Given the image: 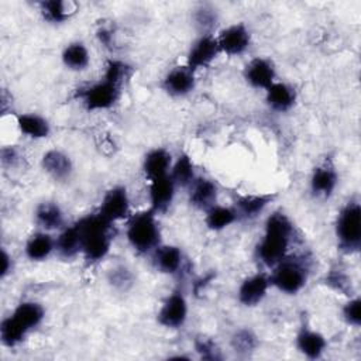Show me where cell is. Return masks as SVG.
<instances>
[{
	"label": "cell",
	"mask_w": 361,
	"mask_h": 361,
	"mask_svg": "<svg viewBox=\"0 0 361 361\" xmlns=\"http://www.w3.org/2000/svg\"><path fill=\"white\" fill-rule=\"evenodd\" d=\"M189 305L182 290H173L162 302L157 320L165 329H179L186 323Z\"/></svg>",
	"instance_id": "9c48e42d"
},
{
	"label": "cell",
	"mask_w": 361,
	"mask_h": 361,
	"mask_svg": "<svg viewBox=\"0 0 361 361\" xmlns=\"http://www.w3.org/2000/svg\"><path fill=\"white\" fill-rule=\"evenodd\" d=\"M220 48L214 34L199 35L189 47L186 54V65L193 71L207 68L219 55Z\"/></svg>",
	"instance_id": "8fae6325"
},
{
	"label": "cell",
	"mask_w": 361,
	"mask_h": 361,
	"mask_svg": "<svg viewBox=\"0 0 361 361\" xmlns=\"http://www.w3.org/2000/svg\"><path fill=\"white\" fill-rule=\"evenodd\" d=\"M82 240V255L90 264L107 257L113 244L114 223L106 220L100 213H92L75 221Z\"/></svg>",
	"instance_id": "7a4b0ae2"
},
{
	"label": "cell",
	"mask_w": 361,
	"mask_h": 361,
	"mask_svg": "<svg viewBox=\"0 0 361 361\" xmlns=\"http://www.w3.org/2000/svg\"><path fill=\"white\" fill-rule=\"evenodd\" d=\"M243 76L251 87L265 90L276 80V69L271 59L255 56L244 66Z\"/></svg>",
	"instance_id": "5bb4252c"
},
{
	"label": "cell",
	"mask_w": 361,
	"mask_h": 361,
	"mask_svg": "<svg viewBox=\"0 0 361 361\" xmlns=\"http://www.w3.org/2000/svg\"><path fill=\"white\" fill-rule=\"evenodd\" d=\"M258 344H259V341H258L257 334L248 327L237 329L231 334V338H230V345H231L233 351L241 357H247V355L252 354L257 350Z\"/></svg>",
	"instance_id": "d6a6232c"
},
{
	"label": "cell",
	"mask_w": 361,
	"mask_h": 361,
	"mask_svg": "<svg viewBox=\"0 0 361 361\" xmlns=\"http://www.w3.org/2000/svg\"><path fill=\"white\" fill-rule=\"evenodd\" d=\"M61 61L66 69L73 72H82L87 69L90 63V52L85 42L72 41L66 44L62 49Z\"/></svg>",
	"instance_id": "f1b7e54d"
},
{
	"label": "cell",
	"mask_w": 361,
	"mask_h": 361,
	"mask_svg": "<svg viewBox=\"0 0 361 361\" xmlns=\"http://www.w3.org/2000/svg\"><path fill=\"white\" fill-rule=\"evenodd\" d=\"M107 282L114 289L126 292L134 285V275L126 265H117L107 272Z\"/></svg>",
	"instance_id": "d590c367"
},
{
	"label": "cell",
	"mask_w": 361,
	"mask_h": 361,
	"mask_svg": "<svg viewBox=\"0 0 361 361\" xmlns=\"http://www.w3.org/2000/svg\"><path fill=\"white\" fill-rule=\"evenodd\" d=\"M173 158L172 154L162 147L149 149L142 159V172L148 180L169 175Z\"/></svg>",
	"instance_id": "603a6c76"
},
{
	"label": "cell",
	"mask_w": 361,
	"mask_h": 361,
	"mask_svg": "<svg viewBox=\"0 0 361 361\" xmlns=\"http://www.w3.org/2000/svg\"><path fill=\"white\" fill-rule=\"evenodd\" d=\"M343 320L353 327L361 324V299L358 296H350V299L341 307Z\"/></svg>",
	"instance_id": "74e56055"
},
{
	"label": "cell",
	"mask_w": 361,
	"mask_h": 361,
	"mask_svg": "<svg viewBox=\"0 0 361 361\" xmlns=\"http://www.w3.org/2000/svg\"><path fill=\"white\" fill-rule=\"evenodd\" d=\"M120 96H121V86L106 78H102L100 80L78 92V97L80 99L83 107L87 111L107 110L118 102Z\"/></svg>",
	"instance_id": "8992f818"
},
{
	"label": "cell",
	"mask_w": 361,
	"mask_h": 361,
	"mask_svg": "<svg viewBox=\"0 0 361 361\" xmlns=\"http://www.w3.org/2000/svg\"><path fill=\"white\" fill-rule=\"evenodd\" d=\"M238 220V214L233 206L213 204L204 212V224L210 231H223Z\"/></svg>",
	"instance_id": "f546056e"
},
{
	"label": "cell",
	"mask_w": 361,
	"mask_h": 361,
	"mask_svg": "<svg viewBox=\"0 0 361 361\" xmlns=\"http://www.w3.org/2000/svg\"><path fill=\"white\" fill-rule=\"evenodd\" d=\"M28 331L11 316H6L0 323V340L4 347L14 348L24 341Z\"/></svg>",
	"instance_id": "1f68e13d"
},
{
	"label": "cell",
	"mask_w": 361,
	"mask_h": 361,
	"mask_svg": "<svg viewBox=\"0 0 361 361\" xmlns=\"http://www.w3.org/2000/svg\"><path fill=\"white\" fill-rule=\"evenodd\" d=\"M217 21H219L217 11L212 6L203 4L199 8H196L193 13V23L199 31V35L213 34V28L216 27Z\"/></svg>",
	"instance_id": "836d02e7"
},
{
	"label": "cell",
	"mask_w": 361,
	"mask_h": 361,
	"mask_svg": "<svg viewBox=\"0 0 361 361\" xmlns=\"http://www.w3.org/2000/svg\"><path fill=\"white\" fill-rule=\"evenodd\" d=\"M0 159H1L3 166L11 168L18 161V151L13 145H6L0 151Z\"/></svg>",
	"instance_id": "ab89813d"
},
{
	"label": "cell",
	"mask_w": 361,
	"mask_h": 361,
	"mask_svg": "<svg viewBox=\"0 0 361 361\" xmlns=\"http://www.w3.org/2000/svg\"><path fill=\"white\" fill-rule=\"evenodd\" d=\"M14 269V262L11 254L6 248L1 250V268H0V279H6Z\"/></svg>",
	"instance_id": "60d3db41"
},
{
	"label": "cell",
	"mask_w": 361,
	"mask_h": 361,
	"mask_svg": "<svg viewBox=\"0 0 361 361\" xmlns=\"http://www.w3.org/2000/svg\"><path fill=\"white\" fill-rule=\"evenodd\" d=\"M130 196L127 188L123 185H116L106 190L102 197L97 213H100L106 220L116 223L130 217Z\"/></svg>",
	"instance_id": "ba28073f"
},
{
	"label": "cell",
	"mask_w": 361,
	"mask_h": 361,
	"mask_svg": "<svg viewBox=\"0 0 361 361\" xmlns=\"http://www.w3.org/2000/svg\"><path fill=\"white\" fill-rule=\"evenodd\" d=\"M39 14L51 24H61L78 13V4L66 0H42L38 3Z\"/></svg>",
	"instance_id": "d4e9b609"
},
{
	"label": "cell",
	"mask_w": 361,
	"mask_h": 361,
	"mask_svg": "<svg viewBox=\"0 0 361 361\" xmlns=\"http://www.w3.org/2000/svg\"><path fill=\"white\" fill-rule=\"evenodd\" d=\"M161 87L172 97H185L196 87V71L186 63L176 65L166 72L161 82Z\"/></svg>",
	"instance_id": "7c38bea8"
},
{
	"label": "cell",
	"mask_w": 361,
	"mask_h": 361,
	"mask_svg": "<svg viewBox=\"0 0 361 361\" xmlns=\"http://www.w3.org/2000/svg\"><path fill=\"white\" fill-rule=\"evenodd\" d=\"M307 276L309 271L303 262L286 257L272 267L269 281L271 286L276 288L279 292L285 295H296L305 288Z\"/></svg>",
	"instance_id": "5b68a950"
},
{
	"label": "cell",
	"mask_w": 361,
	"mask_h": 361,
	"mask_svg": "<svg viewBox=\"0 0 361 361\" xmlns=\"http://www.w3.org/2000/svg\"><path fill=\"white\" fill-rule=\"evenodd\" d=\"M271 288L269 274L257 272L244 278L237 289V299L245 307L259 305Z\"/></svg>",
	"instance_id": "4fadbf2b"
},
{
	"label": "cell",
	"mask_w": 361,
	"mask_h": 361,
	"mask_svg": "<svg viewBox=\"0 0 361 361\" xmlns=\"http://www.w3.org/2000/svg\"><path fill=\"white\" fill-rule=\"evenodd\" d=\"M265 103L276 113H286L296 103V90L289 83L275 80L265 89Z\"/></svg>",
	"instance_id": "ffe728a7"
},
{
	"label": "cell",
	"mask_w": 361,
	"mask_h": 361,
	"mask_svg": "<svg viewBox=\"0 0 361 361\" xmlns=\"http://www.w3.org/2000/svg\"><path fill=\"white\" fill-rule=\"evenodd\" d=\"M295 234L293 221L283 212L271 213L264 223V233L257 244L255 255L268 268L288 257Z\"/></svg>",
	"instance_id": "6da1fadb"
},
{
	"label": "cell",
	"mask_w": 361,
	"mask_h": 361,
	"mask_svg": "<svg viewBox=\"0 0 361 361\" xmlns=\"http://www.w3.org/2000/svg\"><path fill=\"white\" fill-rule=\"evenodd\" d=\"M130 76V66L118 59H110L106 63V69H104V75L103 78L120 85L123 87L124 80Z\"/></svg>",
	"instance_id": "8d00e7d4"
},
{
	"label": "cell",
	"mask_w": 361,
	"mask_h": 361,
	"mask_svg": "<svg viewBox=\"0 0 361 361\" xmlns=\"http://www.w3.org/2000/svg\"><path fill=\"white\" fill-rule=\"evenodd\" d=\"M11 316L30 333L37 329L45 319V309L38 302L23 300L14 307Z\"/></svg>",
	"instance_id": "83f0119b"
},
{
	"label": "cell",
	"mask_w": 361,
	"mask_h": 361,
	"mask_svg": "<svg viewBox=\"0 0 361 361\" xmlns=\"http://www.w3.org/2000/svg\"><path fill=\"white\" fill-rule=\"evenodd\" d=\"M169 176L175 182L176 188H189L197 178L192 158L185 152L179 154V157L172 162Z\"/></svg>",
	"instance_id": "4dcf8cb0"
},
{
	"label": "cell",
	"mask_w": 361,
	"mask_h": 361,
	"mask_svg": "<svg viewBox=\"0 0 361 361\" xmlns=\"http://www.w3.org/2000/svg\"><path fill=\"white\" fill-rule=\"evenodd\" d=\"M338 183V172L331 158L322 159L310 173L309 188L310 193L319 199H329Z\"/></svg>",
	"instance_id": "52a82bcc"
},
{
	"label": "cell",
	"mask_w": 361,
	"mask_h": 361,
	"mask_svg": "<svg viewBox=\"0 0 361 361\" xmlns=\"http://www.w3.org/2000/svg\"><path fill=\"white\" fill-rule=\"evenodd\" d=\"M272 200L274 195L271 193H245L235 197L233 207L235 209L238 219L252 220L264 213Z\"/></svg>",
	"instance_id": "44dd1931"
},
{
	"label": "cell",
	"mask_w": 361,
	"mask_h": 361,
	"mask_svg": "<svg viewBox=\"0 0 361 361\" xmlns=\"http://www.w3.org/2000/svg\"><path fill=\"white\" fill-rule=\"evenodd\" d=\"M96 35H97V39H99L104 47H109V45H110L113 35H111V31H110L109 28H99V31H97Z\"/></svg>",
	"instance_id": "b9f144b4"
},
{
	"label": "cell",
	"mask_w": 361,
	"mask_h": 361,
	"mask_svg": "<svg viewBox=\"0 0 361 361\" xmlns=\"http://www.w3.org/2000/svg\"><path fill=\"white\" fill-rule=\"evenodd\" d=\"M55 251L66 259L82 254V240L76 223L59 230V234L55 237Z\"/></svg>",
	"instance_id": "4316f807"
},
{
	"label": "cell",
	"mask_w": 361,
	"mask_h": 361,
	"mask_svg": "<svg viewBox=\"0 0 361 361\" xmlns=\"http://www.w3.org/2000/svg\"><path fill=\"white\" fill-rule=\"evenodd\" d=\"M295 344L298 351L310 360L320 358L327 350V338L320 331L313 330L306 324L298 330Z\"/></svg>",
	"instance_id": "e0dca14e"
},
{
	"label": "cell",
	"mask_w": 361,
	"mask_h": 361,
	"mask_svg": "<svg viewBox=\"0 0 361 361\" xmlns=\"http://www.w3.org/2000/svg\"><path fill=\"white\" fill-rule=\"evenodd\" d=\"M189 189V203L197 209L206 212L209 207L216 204L219 196V188L213 179L196 178Z\"/></svg>",
	"instance_id": "d6986e66"
},
{
	"label": "cell",
	"mask_w": 361,
	"mask_h": 361,
	"mask_svg": "<svg viewBox=\"0 0 361 361\" xmlns=\"http://www.w3.org/2000/svg\"><path fill=\"white\" fill-rule=\"evenodd\" d=\"M326 285L331 288L333 290L351 296L353 295V286H351V278L347 275V272L341 267H333L327 274L324 279Z\"/></svg>",
	"instance_id": "e575fe53"
},
{
	"label": "cell",
	"mask_w": 361,
	"mask_h": 361,
	"mask_svg": "<svg viewBox=\"0 0 361 361\" xmlns=\"http://www.w3.org/2000/svg\"><path fill=\"white\" fill-rule=\"evenodd\" d=\"M55 251V237L49 231H35L31 234L24 245V254L30 261H45Z\"/></svg>",
	"instance_id": "cb8c5ba5"
},
{
	"label": "cell",
	"mask_w": 361,
	"mask_h": 361,
	"mask_svg": "<svg viewBox=\"0 0 361 361\" xmlns=\"http://www.w3.org/2000/svg\"><path fill=\"white\" fill-rule=\"evenodd\" d=\"M34 220L39 230L54 231L65 227V214L61 206L54 200H44L34 210Z\"/></svg>",
	"instance_id": "7402d4cb"
},
{
	"label": "cell",
	"mask_w": 361,
	"mask_h": 361,
	"mask_svg": "<svg viewBox=\"0 0 361 361\" xmlns=\"http://www.w3.org/2000/svg\"><path fill=\"white\" fill-rule=\"evenodd\" d=\"M41 168L44 172L56 182L68 180L73 172L72 158L62 149L52 148L42 154Z\"/></svg>",
	"instance_id": "9a60e30c"
},
{
	"label": "cell",
	"mask_w": 361,
	"mask_h": 361,
	"mask_svg": "<svg viewBox=\"0 0 361 361\" xmlns=\"http://www.w3.org/2000/svg\"><path fill=\"white\" fill-rule=\"evenodd\" d=\"M195 350L196 353L200 355V358L203 360H220L221 355H220V350L219 347L216 345V343L213 340H210L209 337H196L195 343Z\"/></svg>",
	"instance_id": "f35d334b"
},
{
	"label": "cell",
	"mask_w": 361,
	"mask_h": 361,
	"mask_svg": "<svg viewBox=\"0 0 361 361\" xmlns=\"http://www.w3.org/2000/svg\"><path fill=\"white\" fill-rule=\"evenodd\" d=\"M16 124L23 135L32 140H42L51 134L49 121L38 113H20L16 116Z\"/></svg>",
	"instance_id": "484cf974"
},
{
	"label": "cell",
	"mask_w": 361,
	"mask_h": 361,
	"mask_svg": "<svg viewBox=\"0 0 361 361\" xmlns=\"http://www.w3.org/2000/svg\"><path fill=\"white\" fill-rule=\"evenodd\" d=\"M175 190H176V185L169 175L151 179L149 190H148V197L151 203L149 209L157 214L165 213L173 202Z\"/></svg>",
	"instance_id": "2e32d148"
},
{
	"label": "cell",
	"mask_w": 361,
	"mask_h": 361,
	"mask_svg": "<svg viewBox=\"0 0 361 361\" xmlns=\"http://www.w3.org/2000/svg\"><path fill=\"white\" fill-rule=\"evenodd\" d=\"M334 233L337 245L344 254H355L361 247V206L358 199H350L337 213Z\"/></svg>",
	"instance_id": "277c9868"
},
{
	"label": "cell",
	"mask_w": 361,
	"mask_h": 361,
	"mask_svg": "<svg viewBox=\"0 0 361 361\" xmlns=\"http://www.w3.org/2000/svg\"><path fill=\"white\" fill-rule=\"evenodd\" d=\"M126 237L130 247L138 254H151L161 244V231L157 213L151 209L138 212L128 219Z\"/></svg>",
	"instance_id": "3957f363"
},
{
	"label": "cell",
	"mask_w": 361,
	"mask_h": 361,
	"mask_svg": "<svg viewBox=\"0 0 361 361\" xmlns=\"http://www.w3.org/2000/svg\"><path fill=\"white\" fill-rule=\"evenodd\" d=\"M152 265L157 271L175 275L182 269L183 252L180 247L173 244H159L152 252Z\"/></svg>",
	"instance_id": "ac0fdd59"
},
{
	"label": "cell",
	"mask_w": 361,
	"mask_h": 361,
	"mask_svg": "<svg viewBox=\"0 0 361 361\" xmlns=\"http://www.w3.org/2000/svg\"><path fill=\"white\" fill-rule=\"evenodd\" d=\"M221 54L228 56L243 55L251 45V32L244 23H234L216 35Z\"/></svg>",
	"instance_id": "30bf717a"
}]
</instances>
